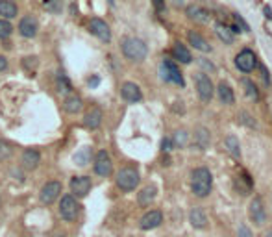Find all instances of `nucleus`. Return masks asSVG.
I'll use <instances>...</instances> for the list:
<instances>
[{"mask_svg": "<svg viewBox=\"0 0 272 237\" xmlns=\"http://www.w3.org/2000/svg\"><path fill=\"white\" fill-rule=\"evenodd\" d=\"M213 189V176L211 170L207 167H194L191 170V191L196 198H206L209 196Z\"/></svg>", "mask_w": 272, "mask_h": 237, "instance_id": "obj_1", "label": "nucleus"}, {"mask_svg": "<svg viewBox=\"0 0 272 237\" xmlns=\"http://www.w3.org/2000/svg\"><path fill=\"white\" fill-rule=\"evenodd\" d=\"M121 50H122V56H124L128 61H133V63H141V61H145L146 56H148V47H146V43L143 41V39H139V37H122Z\"/></svg>", "mask_w": 272, "mask_h": 237, "instance_id": "obj_2", "label": "nucleus"}, {"mask_svg": "<svg viewBox=\"0 0 272 237\" xmlns=\"http://www.w3.org/2000/svg\"><path fill=\"white\" fill-rule=\"evenodd\" d=\"M139 182H141L139 170L135 169V167H132V165L122 167V169L117 172V176H115L117 187L121 189L122 193H132V191H135V189H137V185H139Z\"/></svg>", "mask_w": 272, "mask_h": 237, "instance_id": "obj_3", "label": "nucleus"}, {"mask_svg": "<svg viewBox=\"0 0 272 237\" xmlns=\"http://www.w3.org/2000/svg\"><path fill=\"white\" fill-rule=\"evenodd\" d=\"M58 213H60V217L67 222H73L76 220L80 213V204H78V198H74L73 195H63L60 200V206H58Z\"/></svg>", "mask_w": 272, "mask_h": 237, "instance_id": "obj_4", "label": "nucleus"}, {"mask_svg": "<svg viewBox=\"0 0 272 237\" xmlns=\"http://www.w3.org/2000/svg\"><path fill=\"white\" fill-rule=\"evenodd\" d=\"M194 89L202 102H211L213 95H215V85L206 73H198L194 76Z\"/></svg>", "mask_w": 272, "mask_h": 237, "instance_id": "obj_5", "label": "nucleus"}, {"mask_svg": "<svg viewBox=\"0 0 272 237\" xmlns=\"http://www.w3.org/2000/svg\"><path fill=\"white\" fill-rule=\"evenodd\" d=\"M61 193H63V183L58 182V180H52V182H47L41 187V191H39V200H41V204H45V206H50V204H54V202L60 198Z\"/></svg>", "mask_w": 272, "mask_h": 237, "instance_id": "obj_6", "label": "nucleus"}, {"mask_svg": "<svg viewBox=\"0 0 272 237\" xmlns=\"http://www.w3.org/2000/svg\"><path fill=\"white\" fill-rule=\"evenodd\" d=\"M161 76H163V80L178 85V87L185 85V80H183V74H181L180 67L172 60H163V63H161Z\"/></svg>", "mask_w": 272, "mask_h": 237, "instance_id": "obj_7", "label": "nucleus"}, {"mask_svg": "<svg viewBox=\"0 0 272 237\" xmlns=\"http://www.w3.org/2000/svg\"><path fill=\"white\" fill-rule=\"evenodd\" d=\"M235 67L244 74H250L257 67V56L254 54V50L250 49H242L239 54L235 56Z\"/></svg>", "mask_w": 272, "mask_h": 237, "instance_id": "obj_8", "label": "nucleus"}, {"mask_svg": "<svg viewBox=\"0 0 272 237\" xmlns=\"http://www.w3.org/2000/svg\"><path fill=\"white\" fill-rule=\"evenodd\" d=\"M93 169H95V172H97L100 178L111 176V172H113V159H111L108 150H98L97 156H95Z\"/></svg>", "mask_w": 272, "mask_h": 237, "instance_id": "obj_9", "label": "nucleus"}, {"mask_svg": "<svg viewBox=\"0 0 272 237\" xmlns=\"http://www.w3.org/2000/svg\"><path fill=\"white\" fill-rule=\"evenodd\" d=\"M69 187H71V195L74 198H85L93 189V180L89 176H73Z\"/></svg>", "mask_w": 272, "mask_h": 237, "instance_id": "obj_10", "label": "nucleus"}, {"mask_svg": "<svg viewBox=\"0 0 272 237\" xmlns=\"http://www.w3.org/2000/svg\"><path fill=\"white\" fill-rule=\"evenodd\" d=\"M248 215H250L252 224H255V226H263L266 222L265 204H263V198H261V196H254V198L250 200V206H248Z\"/></svg>", "mask_w": 272, "mask_h": 237, "instance_id": "obj_11", "label": "nucleus"}, {"mask_svg": "<svg viewBox=\"0 0 272 237\" xmlns=\"http://www.w3.org/2000/svg\"><path fill=\"white\" fill-rule=\"evenodd\" d=\"M89 32L97 37V39H100L102 43L111 41V28H109V25L104 21V19H98V17L91 19L89 21Z\"/></svg>", "mask_w": 272, "mask_h": 237, "instance_id": "obj_12", "label": "nucleus"}, {"mask_svg": "<svg viewBox=\"0 0 272 237\" xmlns=\"http://www.w3.org/2000/svg\"><path fill=\"white\" fill-rule=\"evenodd\" d=\"M121 97L128 104H139L143 100V91L135 82H124L121 85Z\"/></svg>", "mask_w": 272, "mask_h": 237, "instance_id": "obj_13", "label": "nucleus"}, {"mask_svg": "<svg viewBox=\"0 0 272 237\" xmlns=\"http://www.w3.org/2000/svg\"><path fill=\"white\" fill-rule=\"evenodd\" d=\"M19 34L26 39H34V37L39 34V23H37L36 17H32V15H26L19 21Z\"/></svg>", "mask_w": 272, "mask_h": 237, "instance_id": "obj_14", "label": "nucleus"}, {"mask_svg": "<svg viewBox=\"0 0 272 237\" xmlns=\"http://www.w3.org/2000/svg\"><path fill=\"white\" fill-rule=\"evenodd\" d=\"M163 222V213L159 211V209H150V211H146L139 220V228L143 231H148V230H154L157 226H161Z\"/></svg>", "mask_w": 272, "mask_h": 237, "instance_id": "obj_15", "label": "nucleus"}, {"mask_svg": "<svg viewBox=\"0 0 272 237\" xmlns=\"http://www.w3.org/2000/svg\"><path fill=\"white\" fill-rule=\"evenodd\" d=\"M102 121H104V113L98 106H93L84 115V126L87 130H98V128L102 126Z\"/></svg>", "mask_w": 272, "mask_h": 237, "instance_id": "obj_16", "label": "nucleus"}, {"mask_svg": "<svg viewBox=\"0 0 272 237\" xmlns=\"http://www.w3.org/2000/svg\"><path fill=\"white\" fill-rule=\"evenodd\" d=\"M185 15H187V19H191L194 23H198V25H206L207 21L211 19L209 12H207L206 8L200 6V4H191V6L185 8Z\"/></svg>", "mask_w": 272, "mask_h": 237, "instance_id": "obj_17", "label": "nucleus"}, {"mask_svg": "<svg viewBox=\"0 0 272 237\" xmlns=\"http://www.w3.org/2000/svg\"><path fill=\"white\" fill-rule=\"evenodd\" d=\"M21 163L26 170H36L41 163V152L37 148H26L21 156Z\"/></svg>", "mask_w": 272, "mask_h": 237, "instance_id": "obj_18", "label": "nucleus"}, {"mask_svg": "<svg viewBox=\"0 0 272 237\" xmlns=\"http://www.w3.org/2000/svg\"><path fill=\"white\" fill-rule=\"evenodd\" d=\"M189 222H191V226L196 228V230H206L209 219H207V213L204 211L202 207L194 206L193 209L189 211Z\"/></svg>", "mask_w": 272, "mask_h": 237, "instance_id": "obj_19", "label": "nucleus"}, {"mask_svg": "<svg viewBox=\"0 0 272 237\" xmlns=\"http://www.w3.org/2000/svg\"><path fill=\"white\" fill-rule=\"evenodd\" d=\"M172 58H174L178 63H183V65H191L193 63V54H191V50L187 49V45H183V43L176 41L172 45Z\"/></svg>", "mask_w": 272, "mask_h": 237, "instance_id": "obj_20", "label": "nucleus"}, {"mask_svg": "<svg viewBox=\"0 0 272 237\" xmlns=\"http://www.w3.org/2000/svg\"><path fill=\"white\" fill-rule=\"evenodd\" d=\"M211 143V134L204 126H198L193 134V145L196 150H207V146Z\"/></svg>", "mask_w": 272, "mask_h": 237, "instance_id": "obj_21", "label": "nucleus"}, {"mask_svg": "<svg viewBox=\"0 0 272 237\" xmlns=\"http://www.w3.org/2000/svg\"><path fill=\"white\" fill-rule=\"evenodd\" d=\"M82 108H84V100H82V97L76 95V93H71V95H67V97L63 98V110H65L67 113L76 115V113L82 111Z\"/></svg>", "mask_w": 272, "mask_h": 237, "instance_id": "obj_22", "label": "nucleus"}, {"mask_svg": "<svg viewBox=\"0 0 272 237\" xmlns=\"http://www.w3.org/2000/svg\"><path fill=\"white\" fill-rule=\"evenodd\" d=\"M217 97L222 106H233L235 104V93L231 89V85H228L226 82H220L217 85Z\"/></svg>", "mask_w": 272, "mask_h": 237, "instance_id": "obj_23", "label": "nucleus"}, {"mask_svg": "<svg viewBox=\"0 0 272 237\" xmlns=\"http://www.w3.org/2000/svg\"><path fill=\"white\" fill-rule=\"evenodd\" d=\"M156 196H157V187L154 183H148V185H145V187L137 193V204L143 207L150 206L152 202L156 200Z\"/></svg>", "mask_w": 272, "mask_h": 237, "instance_id": "obj_24", "label": "nucleus"}, {"mask_svg": "<svg viewBox=\"0 0 272 237\" xmlns=\"http://www.w3.org/2000/svg\"><path fill=\"white\" fill-rule=\"evenodd\" d=\"M187 41L193 49L200 50V52H206V54L207 52H211V45H209L206 37H202V34H198V32H189Z\"/></svg>", "mask_w": 272, "mask_h": 237, "instance_id": "obj_25", "label": "nucleus"}, {"mask_svg": "<svg viewBox=\"0 0 272 237\" xmlns=\"http://www.w3.org/2000/svg\"><path fill=\"white\" fill-rule=\"evenodd\" d=\"M224 148H226V152L230 154L233 159H241L242 152H241V143L237 139L233 134H228L224 137Z\"/></svg>", "mask_w": 272, "mask_h": 237, "instance_id": "obj_26", "label": "nucleus"}, {"mask_svg": "<svg viewBox=\"0 0 272 237\" xmlns=\"http://www.w3.org/2000/svg\"><path fill=\"white\" fill-rule=\"evenodd\" d=\"M19 15V6L13 0H0V19L12 21Z\"/></svg>", "mask_w": 272, "mask_h": 237, "instance_id": "obj_27", "label": "nucleus"}, {"mask_svg": "<svg viewBox=\"0 0 272 237\" xmlns=\"http://www.w3.org/2000/svg\"><path fill=\"white\" fill-rule=\"evenodd\" d=\"M233 183H235V189L239 191V195H248V193L252 191V187H254V183L250 180V174H248V172H241V174L235 178Z\"/></svg>", "mask_w": 272, "mask_h": 237, "instance_id": "obj_28", "label": "nucleus"}, {"mask_svg": "<svg viewBox=\"0 0 272 237\" xmlns=\"http://www.w3.org/2000/svg\"><path fill=\"white\" fill-rule=\"evenodd\" d=\"M56 89H58L60 95H65V97L73 93V84H71V80L67 78V74L63 71H60L58 76H56Z\"/></svg>", "mask_w": 272, "mask_h": 237, "instance_id": "obj_29", "label": "nucleus"}, {"mask_svg": "<svg viewBox=\"0 0 272 237\" xmlns=\"http://www.w3.org/2000/svg\"><path fill=\"white\" fill-rule=\"evenodd\" d=\"M215 34H217L218 39L222 43H226V45H231V43H233V34H231L230 26L220 23V21L215 23Z\"/></svg>", "mask_w": 272, "mask_h": 237, "instance_id": "obj_30", "label": "nucleus"}, {"mask_svg": "<svg viewBox=\"0 0 272 237\" xmlns=\"http://www.w3.org/2000/svg\"><path fill=\"white\" fill-rule=\"evenodd\" d=\"M241 84H242V91H244V97L250 98V100H259V89H257V85H255L252 80H250V78H242Z\"/></svg>", "mask_w": 272, "mask_h": 237, "instance_id": "obj_31", "label": "nucleus"}, {"mask_svg": "<svg viewBox=\"0 0 272 237\" xmlns=\"http://www.w3.org/2000/svg\"><path fill=\"white\" fill-rule=\"evenodd\" d=\"M170 139H172V145L176 148H185L189 143V132L187 130H176Z\"/></svg>", "mask_w": 272, "mask_h": 237, "instance_id": "obj_32", "label": "nucleus"}, {"mask_svg": "<svg viewBox=\"0 0 272 237\" xmlns=\"http://www.w3.org/2000/svg\"><path fill=\"white\" fill-rule=\"evenodd\" d=\"M91 161V148L89 146H84L82 150L74 154V163L78 165V167H85V165Z\"/></svg>", "mask_w": 272, "mask_h": 237, "instance_id": "obj_33", "label": "nucleus"}, {"mask_svg": "<svg viewBox=\"0 0 272 237\" xmlns=\"http://www.w3.org/2000/svg\"><path fill=\"white\" fill-rule=\"evenodd\" d=\"M13 152H15V148H13L12 143L0 137V161H6V159H10L13 156Z\"/></svg>", "mask_w": 272, "mask_h": 237, "instance_id": "obj_34", "label": "nucleus"}, {"mask_svg": "<svg viewBox=\"0 0 272 237\" xmlns=\"http://www.w3.org/2000/svg\"><path fill=\"white\" fill-rule=\"evenodd\" d=\"M43 8L52 15H58L63 10V4H61V0H43Z\"/></svg>", "mask_w": 272, "mask_h": 237, "instance_id": "obj_35", "label": "nucleus"}, {"mask_svg": "<svg viewBox=\"0 0 272 237\" xmlns=\"http://www.w3.org/2000/svg\"><path fill=\"white\" fill-rule=\"evenodd\" d=\"M12 34H13L12 23H10V21H6V19H0V41L8 39Z\"/></svg>", "mask_w": 272, "mask_h": 237, "instance_id": "obj_36", "label": "nucleus"}, {"mask_svg": "<svg viewBox=\"0 0 272 237\" xmlns=\"http://www.w3.org/2000/svg\"><path fill=\"white\" fill-rule=\"evenodd\" d=\"M37 65H39V61H37L36 56H26V58H23V67H25L28 73H34L37 69Z\"/></svg>", "mask_w": 272, "mask_h": 237, "instance_id": "obj_37", "label": "nucleus"}, {"mask_svg": "<svg viewBox=\"0 0 272 237\" xmlns=\"http://www.w3.org/2000/svg\"><path fill=\"white\" fill-rule=\"evenodd\" d=\"M233 21H235V26L241 32H250V25H248L246 21H244V19L239 15V13H233Z\"/></svg>", "mask_w": 272, "mask_h": 237, "instance_id": "obj_38", "label": "nucleus"}, {"mask_svg": "<svg viewBox=\"0 0 272 237\" xmlns=\"http://www.w3.org/2000/svg\"><path fill=\"white\" fill-rule=\"evenodd\" d=\"M241 122L244 124V126L255 128V121L252 119V115H250V113H246V111H241Z\"/></svg>", "mask_w": 272, "mask_h": 237, "instance_id": "obj_39", "label": "nucleus"}, {"mask_svg": "<svg viewBox=\"0 0 272 237\" xmlns=\"http://www.w3.org/2000/svg\"><path fill=\"white\" fill-rule=\"evenodd\" d=\"M237 237H254L252 230L248 228L246 224H239V230H237Z\"/></svg>", "mask_w": 272, "mask_h": 237, "instance_id": "obj_40", "label": "nucleus"}, {"mask_svg": "<svg viewBox=\"0 0 272 237\" xmlns=\"http://www.w3.org/2000/svg\"><path fill=\"white\" fill-rule=\"evenodd\" d=\"M257 67H259V73H261V76H263V82H265V85H270V74H268L266 67L263 65V63H257Z\"/></svg>", "mask_w": 272, "mask_h": 237, "instance_id": "obj_41", "label": "nucleus"}, {"mask_svg": "<svg viewBox=\"0 0 272 237\" xmlns=\"http://www.w3.org/2000/svg\"><path fill=\"white\" fill-rule=\"evenodd\" d=\"M172 148H174V145H172V139H170V137H163V141H161V150H163L165 154H169Z\"/></svg>", "mask_w": 272, "mask_h": 237, "instance_id": "obj_42", "label": "nucleus"}, {"mask_svg": "<svg viewBox=\"0 0 272 237\" xmlns=\"http://www.w3.org/2000/svg\"><path fill=\"white\" fill-rule=\"evenodd\" d=\"M8 67H10V61H8V58H6V56H0V73L8 71Z\"/></svg>", "mask_w": 272, "mask_h": 237, "instance_id": "obj_43", "label": "nucleus"}, {"mask_svg": "<svg viewBox=\"0 0 272 237\" xmlns=\"http://www.w3.org/2000/svg\"><path fill=\"white\" fill-rule=\"evenodd\" d=\"M154 6H156L157 12H161L165 8V0H154Z\"/></svg>", "mask_w": 272, "mask_h": 237, "instance_id": "obj_44", "label": "nucleus"}, {"mask_svg": "<svg viewBox=\"0 0 272 237\" xmlns=\"http://www.w3.org/2000/svg\"><path fill=\"white\" fill-rule=\"evenodd\" d=\"M98 82H100V78H98V76H93V78H89V85H98Z\"/></svg>", "mask_w": 272, "mask_h": 237, "instance_id": "obj_45", "label": "nucleus"}, {"mask_svg": "<svg viewBox=\"0 0 272 237\" xmlns=\"http://www.w3.org/2000/svg\"><path fill=\"white\" fill-rule=\"evenodd\" d=\"M183 2H185V0H170V4H174L176 8L183 6Z\"/></svg>", "mask_w": 272, "mask_h": 237, "instance_id": "obj_46", "label": "nucleus"}, {"mask_svg": "<svg viewBox=\"0 0 272 237\" xmlns=\"http://www.w3.org/2000/svg\"><path fill=\"white\" fill-rule=\"evenodd\" d=\"M265 13H266V17L268 19H272V10L268 6H265Z\"/></svg>", "mask_w": 272, "mask_h": 237, "instance_id": "obj_47", "label": "nucleus"}, {"mask_svg": "<svg viewBox=\"0 0 272 237\" xmlns=\"http://www.w3.org/2000/svg\"><path fill=\"white\" fill-rule=\"evenodd\" d=\"M52 237H67L65 233H56V235H52Z\"/></svg>", "mask_w": 272, "mask_h": 237, "instance_id": "obj_48", "label": "nucleus"}, {"mask_svg": "<svg viewBox=\"0 0 272 237\" xmlns=\"http://www.w3.org/2000/svg\"><path fill=\"white\" fill-rule=\"evenodd\" d=\"M266 237H272V230H268V231H266Z\"/></svg>", "mask_w": 272, "mask_h": 237, "instance_id": "obj_49", "label": "nucleus"}, {"mask_svg": "<svg viewBox=\"0 0 272 237\" xmlns=\"http://www.w3.org/2000/svg\"><path fill=\"white\" fill-rule=\"evenodd\" d=\"M109 2V6H115V2H113V0H108Z\"/></svg>", "mask_w": 272, "mask_h": 237, "instance_id": "obj_50", "label": "nucleus"}, {"mask_svg": "<svg viewBox=\"0 0 272 237\" xmlns=\"http://www.w3.org/2000/svg\"><path fill=\"white\" fill-rule=\"evenodd\" d=\"M0 207H2V198H0Z\"/></svg>", "mask_w": 272, "mask_h": 237, "instance_id": "obj_51", "label": "nucleus"}]
</instances>
